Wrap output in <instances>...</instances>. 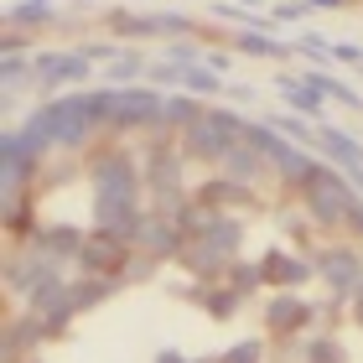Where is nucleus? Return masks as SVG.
<instances>
[{"mask_svg": "<svg viewBox=\"0 0 363 363\" xmlns=\"http://www.w3.org/2000/svg\"><path fill=\"white\" fill-rule=\"evenodd\" d=\"M11 363H363V223L182 130H109L31 172Z\"/></svg>", "mask_w": 363, "mask_h": 363, "instance_id": "1", "label": "nucleus"}]
</instances>
